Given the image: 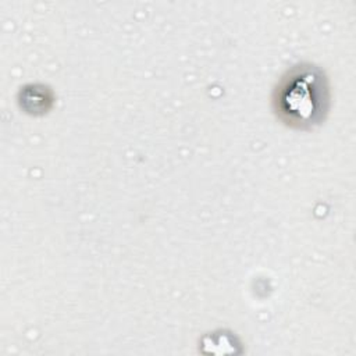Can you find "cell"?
I'll return each mask as SVG.
<instances>
[{"mask_svg": "<svg viewBox=\"0 0 356 356\" xmlns=\"http://www.w3.org/2000/svg\"><path fill=\"white\" fill-rule=\"evenodd\" d=\"M328 85L323 71L314 65H298L286 72L274 96L282 121L295 128L318 124L328 108Z\"/></svg>", "mask_w": 356, "mask_h": 356, "instance_id": "1", "label": "cell"}]
</instances>
